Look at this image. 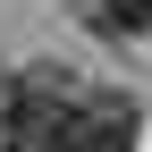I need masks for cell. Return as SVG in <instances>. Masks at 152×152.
<instances>
[{
  "instance_id": "6da1fadb",
  "label": "cell",
  "mask_w": 152,
  "mask_h": 152,
  "mask_svg": "<svg viewBox=\"0 0 152 152\" xmlns=\"http://www.w3.org/2000/svg\"><path fill=\"white\" fill-rule=\"evenodd\" d=\"M144 118L127 93H76V118H68V152H135Z\"/></svg>"
},
{
  "instance_id": "3957f363",
  "label": "cell",
  "mask_w": 152,
  "mask_h": 152,
  "mask_svg": "<svg viewBox=\"0 0 152 152\" xmlns=\"http://www.w3.org/2000/svg\"><path fill=\"white\" fill-rule=\"evenodd\" d=\"M0 152H26V135H17V118L0 110Z\"/></svg>"
},
{
  "instance_id": "7a4b0ae2",
  "label": "cell",
  "mask_w": 152,
  "mask_h": 152,
  "mask_svg": "<svg viewBox=\"0 0 152 152\" xmlns=\"http://www.w3.org/2000/svg\"><path fill=\"white\" fill-rule=\"evenodd\" d=\"M85 17L102 42H144L152 34V0H85Z\"/></svg>"
},
{
  "instance_id": "277c9868",
  "label": "cell",
  "mask_w": 152,
  "mask_h": 152,
  "mask_svg": "<svg viewBox=\"0 0 152 152\" xmlns=\"http://www.w3.org/2000/svg\"><path fill=\"white\" fill-rule=\"evenodd\" d=\"M9 85H17V68H9V59H0V110H9Z\"/></svg>"
}]
</instances>
